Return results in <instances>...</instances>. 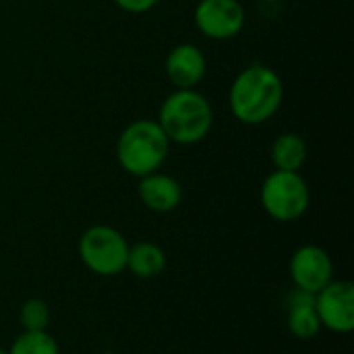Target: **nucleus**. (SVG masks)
Masks as SVG:
<instances>
[{
  "label": "nucleus",
  "instance_id": "nucleus-12",
  "mask_svg": "<svg viewBox=\"0 0 354 354\" xmlns=\"http://www.w3.org/2000/svg\"><path fill=\"white\" fill-rule=\"evenodd\" d=\"M168 266L166 251L151 243V241H139L135 245H129V255H127V270L139 278V280H151L164 274Z\"/></svg>",
  "mask_w": 354,
  "mask_h": 354
},
{
  "label": "nucleus",
  "instance_id": "nucleus-2",
  "mask_svg": "<svg viewBox=\"0 0 354 354\" xmlns=\"http://www.w3.org/2000/svg\"><path fill=\"white\" fill-rule=\"evenodd\" d=\"M156 120L172 145H197L212 133L214 106L199 89H174L164 97Z\"/></svg>",
  "mask_w": 354,
  "mask_h": 354
},
{
  "label": "nucleus",
  "instance_id": "nucleus-8",
  "mask_svg": "<svg viewBox=\"0 0 354 354\" xmlns=\"http://www.w3.org/2000/svg\"><path fill=\"white\" fill-rule=\"evenodd\" d=\"M288 274L295 288L315 295L334 280L332 255L319 245H301L288 261Z\"/></svg>",
  "mask_w": 354,
  "mask_h": 354
},
{
  "label": "nucleus",
  "instance_id": "nucleus-9",
  "mask_svg": "<svg viewBox=\"0 0 354 354\" xmlns=\"http://www.w3.org/2000/svg\"><path fill=\"white\" fill-rule=\"evenodd\" d=\"M164 71L174 89H197L207 73L205 52L191 41L176 44L164 60Z\"/></svg>",
  "mask_w": 354,
  "mask_h": 354
},
{
  "label": "nucleus",
  "instance_id": "nucleus-11",
  "mask_svg": "<svg viewBox=\"0 0 354 354\" xmlns=\"http://www.w3.org/2000/svg\"><path fill=\"white\" fill-rule=\"evenodd\" d=\"M286 328L297 340H313L322 332V324L315 311V295L292 288L284 299Z\"/></svg>",
  "mask_w": 354,
  "mask_h": 354
},
{
  "label": "nucleus",
  "instance_id": "nucleus-3",
  "mask_svg": "<svg viewBox=\"0 0 354 354\" xmlns=\"http://www.w3.org/2000/svg\"><path fill=\"white\" fill-rule=\"evenodd\" d=\"M170 147L172 143L156 118H137L120 131L114 153L118 166L127 174L141 178L162 170L170 156Z\"/></svg>",
  "mask_w": 354,
  "mask_h": 354
},
{
  "label": "nucleus",
  "instance_id": "nucleus-5",
  "mask_svg": "<svg viewBox=\"0 0 354 354\" xmlns=\"http://www.w3.org/2000/svg\"><path fill=\"white\" fill-rule=\"evenodd\" d=\"M77 253L85 270L100 278H116L127 270L129 241L108 224H93L83 230L77 243Z\"/></svg>",
  "mask_w": 354,
  "mask_h": 354
},
{
  "label": "nucleus",
  "instance_id": "nucleus-1",
  "mask_svg": "<svg viewBox=\"0 0 354 354\" xmlns=\"http://www.w3.org/2000/svg\"><path fill=\"white\" fill-rule=\"evenodd\" d=\"M284 102L282 77L263 62L247 64L230 83L228 108L230 114L247 124L259 127L270 122Z\"/></svg>",
  "mask_w": 354,
  "mask_h": 354
},
{
  "label": "nucleus",
  "instance_id": "nucleus-14",
  "mask_svg": "<svg viewBox=\"0 0 354 354\" xmlns=\"http://www.w3.org/2000/svg\"><path fill=\"white\" fill-rule=\"evenodd\" d=\"M6 351L8 354H60V346L58 340L48 330H39V332L23 330Z\"/></svg>",
  "mask_w": 354,
  "mask_h": 354
},
{
  "label": "nucleus",
  "instance_id": "nucleus-15",
  "mask_svg": "<svg viewBox=\"0 0 354 354\" xmlns=\"http://www.w3.org/2000/svg\"><path fill=\"white\" fill-rule=\"evenodd\" d=\"M50 319H52V313L44 299H27L19 307V324L27 332L48 330Z\"/></svg>",
  "mask_w": 354,
  "mask_h": 354
},
{
  "label": "nucleus",
  "instance_id": "nucleus-13",
  "mask_svg": "<svg viewBox=\"0 0 354 354\" xmlns=\"http://www.w3.org/2000/svg\"><path fill=\"white\" fill-rule=\"evenodd\" d=\"M309 158L307 141L299 133H282L274 139L270 147V160L274 170L301 172Z\"/></svg>",
  "mask_w": 354,
  "mask_h": 354
},
{
  "label": "nucleus",
  "instance_id": "nucleus-4",
  "mask_svg": "<svg viewBox=\"0 0 354 354\" xmlns=\"http://www.w3.org/2000/svg\"><path fill=\"white\" fill-rule=\"evenodd\" d=\"M263 212L282 224L301 220L311 205V189L301 172L272 170L259 191Z\"/></svg>",
  "mask_w": 354,
  "mask_h": 354
},
{
  "label": "nucleus",
  "instance_id": "nucleus-17",
  "mask_svg": "<svg viewBox=\"0 0 354 354\" xmlns=\"http://www.w3.org/2000/svg\"><path fill=\"white\" fill-rule=\"evenodd\" d=\"M0 354H8V351H6L4 346H0Z\"/></svg>",
  "mask_w": 354,
  "mask_h": 354
},
{
  "label": "nucleus",
  "instance_id": "nucleus-6",
  "mask_svg": "<svg viewBox=\"0 0 354 354\" xmlns=\"http://www.w3.org/2000/svg\"><path fill=\"white\" fill-rule=\"evenodd\" d=\"M193 21L203 37L226 41L243 33L247 10L241 0H199L193 10Z\"/></svg>",
  "mask_w": 354,
  "mask_h": 354
},
{
  "label": "nucleus",
  "instance_id": "nucleus-16",
  "mask_svg": "<svg viewBox=\"0 0 354 354\" xmlns=\"http://www.w3.org/2000/svg\"><path fill=\"white\" fill-rule=\"evenodd\" d=\"M112 2L129 15H143L160 4V0H112Z\"/></svg>",
  "mask_w": 354,
  "mask_h": 354
},
{
  "label": "nucleus",
  "instance_id": "nucleus-7",
  "mask_svg": "<svg viewBox=\"0 0 354 354\" xmlns=\"http://www.w3.org/2000/svg\"><path fill=\"white\" fill-rule=\"evenodd\" d=\"M315 311L322 330L346 336L354 330V286L348 280H332L315 292Z\"/></svg>",
  "mask_w": 354,
  "mask_h": 354
},
{
  "label": "nucleus",
  "instance_id": "nucleus-10",
  "mask_svg": "<svg viewBox=\"0 0 354 354\" xmlns=\"http://www.w3.org/2000/svg\"><path fill=\"white\" fill-rule=\"evenodd\" d=\"M137 195H139V201L153 214H170L174 212L180 203H183V185L158 170V172H151L147 176H141L137 178Z\"/></svg>",
  "mask_w": 354,
  "mask_h": 354
}]
</instances>
